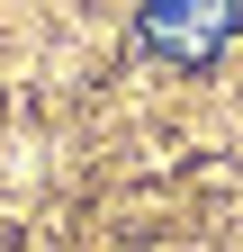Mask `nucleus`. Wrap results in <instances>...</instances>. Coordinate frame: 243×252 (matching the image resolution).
I'll return each mask as SVG.
<instances>
[{
    "label": "nucleus",
    "instance_id": "1",
    "mask_svg": "<svg viewBox=\"0 0 243 252\" xmlns=\"http://www.w3.org/2000/svg\"><path fill=\"white\" fill-rule=\"evenodd\" d=\"M135 36L144 54H162V63H216L225 36H234V0H144V18H135Z\"/></svg>",
    "mask_w": 243,
    "mask_h": 252
}]
</instances>
